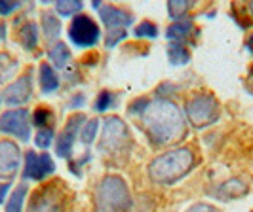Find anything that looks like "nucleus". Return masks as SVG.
Masks as SVG:
<instances>
[{
    "label": "nucleus",
    "mask_w": 253,
    "mask_h": 212,
    "mask_svg": "<svg viewBox=\"0 0 253 212\" xmlns=\"http://www.w3.org/2000/svg\"><path fill=\"white\" fill-rule=\"evenodd\" d=\"M143 123L154 144H168L185 133V120L177 104L168 99L151 100L143 112Z\"/></svg>",
    "instance_id": "f257e3e1"
},
{
    "label": "nucleus",
    "mask_w": 253,
    "mask_h": 212,
    "mask_svg": "<svg viewBox=\"0 0 253 212\" xmlns=\"http://www.w3.org/2000/svg\"><path fill=\"white\" fill-rule=\"evenodd\" d=\"M194 163V155L189 148H179V150L166 151L164 155L156 157L149 165V176L152 182L171 186L175 184L181 176H185L190 171Z\"/></svg>",
    "instance_id": "f03ea898"
},
{
    "label": "nucleus",
    "mask_w": 253,
    "mask_h": 212,
    "mask_svg": "<svg viewBox=\"0 0 253 212\" xmlns=\"http://www.w3.org/2000/svg\"><path fill=\"white\" fill-rule=\"evenodd\" d=\"M129 191L120 176H105L95 189L97 212H127Z\"/></svg>",
    "instance_id": "7ed1b4c3"
},
{
    "label": "nucleus",
    "mask_w": 253,
    "mask_h": 212,
    "mask_svg": "<svg viewBox=\"0 0 253 212\" xmlns=\"http://www.w3.org/2000/svg\"><path fill=\"white\" fill-rule=\"evenodd\" d=\"M219 114H221L219 102L213 95H208V93L192 97L187 104V116L194 127H206V125L215 123Z\"/></svg>",
    "instance_id": "20e7f679"
},
{
    "label": "nucleus",
    "mask_w": 253,
    "mask_h": 212,
    "mask_svg": "<svg viewBox=\"0 0 253 212\" xmlns=\"http://www.w3.org/2000/svg\"><path fill=\"white\" fill-rule=\"evenodd\" d=\"M129 146V133H127L126 123L116 118V116H111L105 120L103 123V142L101 148L109 151H122L124 148Z\"/></svg>",
    "instance_id": "39448f33"
},
{
    "label": "nucleus",
    "mask_w": 253,
    "mask_h": 212,
    "mask_svg": "<svg viewBox=\"0 0 253 212\" xmlns=\"http://www.w3.org/2000/svg\"><path fill=\"white\" fill-rule=\"evenodd\" d=\"M69 38L78 48H91L99 40V27L88 15H76L69 27Z\"/></svg>",
    "instance_id": "423d86ee"
},
{
    "label": "nucleus",
    "mask_w": 253,
    "mask_h": 212,
    "mask_svg": "<svg viewBox=\"0 0 253 212\" xmlns=\"http://www.w3.org/2000/svg\"><path fill=\"white\" fill-rule=\"evenodd\" d=\"M0 131L13 135L19 140H29L31 137V123H29V110L15 108L0 116Z\"/></svg>",
    "instance_id": "0eeeda50"
},
{
    "label": "nucleus",
    "mask_w": 253,
    "mask_h": 212,
    "mask_svg": "<svg viewBox=\"0 0 253 212\" xmlns=\"http://www.w3.org/2000/svg\"><path fill=\"white\" fill-rule=\"evenodd\" d=\"M29 212H63V195L59 187L50 186L40 189L31 201Z\"/></svg>",
    "instance_id": "6e6552de"
},
{
    "label": "nucleus",
    "mask_w": 253,
    "mask_h": 212,
    "mask_svg": "<svg viewBox=\"0 0 253 212\" xmlns=\"http://www.w3.org/2000/svg\"><path fill=\"white\" fill-rule=\"evenodd\" d=\"M55 165L51 161L48 153H35V151H27L25 155V173L23 176L29 180H42L48 175L53 173Z\"/></svg>",
    "instance_id": "1a4fd4ad"
},
{
    "label": "nucleus",
    "mask_w": 253,
    "mask_h": 212,
    "mask_svg": "<svg viewBox=\"0 0 253 212\" xmlns=\"http://www.w3.org/2000/svg\"><path fill=\"white\" fill-rule=\"evenodd\" d=\"M21 161V150L17 148V144H13L10 140H2L0 142V176L8 178L13 176L19 169Z\"/></svg>",
    "instance_id": "9d476101"
},
{
    "label": "nucleus",
    "mask_w": 253,
    "mask_h": 212,
    "mask_svg": "<svg viewBox=\"0 0 253 212\" xmlns=\"http://www.w3.org/2000/svg\"><path fill=\"white\" fill-rule=\"evenodd\" d=\"M31 99V76H21L17 82H13L12 86H8L4 91V100L8 106L15 104H23Z\"/></svg>",
    "instance_id": "9b49d317"
},
{
    "label": "nucleus",
    "mask_w": 253,
    "mask_h": 212,
    "mask_svg": "<svg viewBox=\"0 0 253 212\" xmlns=\"http://www.w3.org/2000/svg\"><path fill=\"white\" fill-rule=\"evenodd\" d=\"M86 118L82 116V114H78L76 118H73L67 127L63 129V133L59 135L57 138V146H55V150H57V155L59 157H69V153L73 150V144H75V137L76 133H78V127H80V121H84Z\"/></svg>",
    "instance_id": "f8f14e48"
},
{
    "label": "nucleus",
    "mask_w": 253,
    "mask_h": 212,
    "mask_svg": "<svg viewBox=\"0 0 253 212\" xmlns=\"http://www.w3.org/2000/svg\"><path fill=\"white\" fill-rule=\"evenodd\" d=\"M99 13H101L103 23L109 27V30L111 29H124V27L131 25V21H133V17L127 12H122V10L109 6V4L103 6V8L99 6Z\"/></svg>",
    "instance_id": "ddd939ff"
},
{
    "label": "nucleus",
    "mask_w": 253,
    "mask_h": 212,
    "mask_svg": "<svg viewBox=\"0 0 253 212\" xmlns=\"http://www.w3.org/2000/svg\"><path fill=\"white\" fill-rule=\"evenodd\" d=\"M246 193H248V184H244V180H240V178H230L227 182H223L215 191V195L221 201L238 199Z\"/></svg>",
    "instance_id": "4468645a"
},
{
    "label": "nucleus",
    "mask_w": 253,
    "mask_h": 212,
    "mask_svg": "<svg viewBox=\"0 0 253 212\" xmlns=\"http://www.w3.org/2000/svg\"><path fill=\"white\" fill-rule=\"evenodd\" d=\"M190 32H192V21L181 19L177 23L168 27L166 36L169 38V40H173V42H177V44H181V42H185V40L190 36Z\"/></svg>",
    "instance_id": "2eb2a0df"
},
{
    "label": "nucleus",
    "mask_w": 253,
    "mask_h": 212,
    "mask_svg": "<svg viewBox=\"0 0 253 212\" xmlns=\"http://www.w3.org/2000/svg\"><path fill=\"white\" fill-rule=\"evenodd\" d=\"M40 86H42V91L44 93H53L55 89L59 88V80H57V74L53 72L50 64H42L40 66Z\"/></svg>",
    "instance_id": "dca6fc26"
},
{
    "label": "nucleus",
    "mask_w": 253,
    "mask_h": 212,
    "mask_svg": "<svg viewBox=\"0 0 253 212\" xmlns=\"http://www.w3.org/2000/svg\"><path fill=\"white\" fill-rule=\"evenodd\" d=\"M168 59L171 64H187L190 61V53L187 51V48L183 44L171 42L168 46Z\"/></svg>",
    "instance_id": "f3484780"
},
{
    "label": "nucleus",
    "mask_w": 253,
    "mask_h": 212,
    "mask_svg": "<svg viewBox=\"0 0 253 212\" xmlns=\"http://www.w3.org/2000/svg\"><path fill=\"white\" fill-rule=\"evenodd\" d=\"M50 59L55 62L59 68L65 70V68L69 66V62H71V51H69V48L65 46L63 42H59V44H55L50 50Z\"/></svg>",
    "instance_id": "a211bd4d"
},
{
    "label": "nucleus",
    "mask_w": 253,
    "mask_h": 212,
    "mask_svg": "<svg viewBox=\"0 0 253 212\" xmlns=\"http://www.w3.org/2000/svg\"><path fill=\"white\" fill-rule=\"evenodd\" d=\"M27 197V186L25 184H19V186L13 189L12 197L6 205V212H21L23 211V203Z\"/></svg>",
    "instance_id": "6ab92c4d"
},
{
    "label": "nucleus",
    "mask_w": 253,
    "mask_h": 212,
    "mask_svg": "<svg viewBox=\"0 0 253 212\" xmlns=\"http://www.w3.org/2000/svg\"><path fill=\"white\" fill-rule=\"evenodd\" d=\"M190 6L192 4H190L189 0H171V2H168V13H169L171 19H179L181 21V17L189 12Z\"/></svg>",
    "instance_id": "aec40b11"
},
{
    "label": "nucleus",
    "mask_w": 253,
    "mask_h": 212,
    "mask_svg": "<svg viewBox=\"0 0 253 212\" xmlns=\"http://www.w3.org/2000/svg\"><path fill=\"white\" fill-rule=\"evenodd\" d=\"M21 42L27 50H33L38 42V32H37V25L35 23H27L23 29H21Z\"/></svg>",
    "instance_id": "412c9836"
},
{
    "label": "nucleus",
    "mask_w": 253,
    "mask_h": 212,
    "mask_svg": "<svg viewBox=\"0 0 253 212\" xmlns=\"http://www.w3.org/2000/svg\"><path fill=\"white\" fill-rule=\"evenodd\" d=\"M42 27H44V32L46 38H55L59 36V30H61V23L57 17H53L51 13H46L44 19H42Z\"/></svg>",
    "instance_id": "4be33fe9"
},
{
    "label": "nucleus",
    "mask_w": 253,
    "mask_h": 212,
    "mask_svg": "<svg viewBox=\"0 0 253 212\" xmlns=\"http://www.w3.org/2000/svg\"><path fill=\"white\" fill-rule=\"evenodd\" d=\"M82 6L84 4L78 0H63V2H57V12H59V15L69 17V15H75L76 12H80Z\"/></svg>",
    "instance_id": "5701e85b"
},
{
    "label": "nucleus",
    "mask_w": 253,
    "mask_h": 212,
    "mask_svg": "<svg viewBox=\"0 0 253 212\" xmlns=\"http://www.w3.org/2000/svg\"><path fill=\"white\" fill-rule=\"evenodd\" d=\"M97 127H99V121H97V120H89L88 123L82 127V131H80V140H82L84 144H89V142L95 138Z\"/></svg>",
    "instance_id": "b1692460"
},
{
    "label": "nucleus",
    "mask_w": 253,
    "mask_h": 212,
    "mask_svg": "<svg viewBox=\"0 0 253 212\" xmlns=\"http://www.w3.org/2000/svg\"><path fill=\"white\" fill-rule=\"evenodd\" d=\"M135 36L137 38H156L158 36V29L152 25L151 21H143L141 25L135 27Z\"/></svg>",
    "instance_id": "393cba45"
},
{
    "label": "nucleus",
    "mask_w": 253,
    "mask_h": 212,
    "mask_svg": "<svg viewBox=\"0 0 253 212\" xmlns=\"http://www.w3.org/2000/svg\"><path fill=\"white\" fill-rule=\"evenodd\" d=\"M126 38V30L124 29H111L109 32H107V40H105V44H107V48H114L120 40H124Z\"/></svg>",
    "instance_id": "a878e982"
},
{
    "label": "nucleus",
    "mask_w": 253,
    "mask_h": 212,
    "mask_svg": "<svg viewBox=\"0 0 253 212\" xmlns=\"http://www.w3.org/2000/svg\"><path fill=\"white\" fill-rule=\"evenodd\" d=\"M51 138H53V131L48 127V129H40V131H38L37 140H35V142H37L38 148H44V150H46V148L51 144Z\"/></svg>",
    "instance_id": "bb28decb"
},
{
    "label": "nucleus",
    "mask_w": 253,
    "mask_h": 212,
    "mask_svg": "<svg viewBox=\"0 0 253 212\" xmlns=\"http://www.w3.org/2000/svg\"><path fill=\"white\" fill-rule=\"evenodd\" d=\"M111 104H113V93L103 91L101 95L97 97V100H95V110L97 112H105L107 108H111Z\"/></svg>",
    "instance_id": "cd10ccee"
},
{
    "label": "nucleus",
    "mask_w": 253,
    "mask_h": 212,
    "mask_svg": "<svg viewBox=\"0 0 253 212\" xmlns=\"http://www.w3.org/2000/svg\"><path fill=\"white\" fill-rule=\"evenodd\" d=\"M51 114L48 110H44V108H38L37 112H35V118H33V121L38 125V127H42V125H46L50 121Z\"/></svg>",
    "instance_id": "c85d7f7f"
},
{
    "label": "nucleus",
    "mask_w": 253,
    "mask_h": 212,
    "mask_svg": "<svg viewBox=\"0 0 253 212\" xmlns=\"http://www.w3.org/2000/svg\"><path fill=\"white\" fill-rule=\"evenodd\" d=\"M151 104V100L149 99H137L135 102H131V106H129V112L131 114H141L143 110H147V106Z\"/></svg>",
    "instance_id": "c756f323"
},
{
    "label": "nucleus",
    "mask_w": 253,
    "mask_h": 212,
    "mask_svg": "<svg viewBox=\"0 0 253 212\" xmlns=\"http://www.w3.org/2000/svg\"><path fill=\"white\" fill-rule=\"evenodd\" d=\"M19 8V2H8V0H0V15H8L13 10Z\"/></svg>",
    "instance_id": "7c9ffc66"
},
{
    "label": "nucleus",
    "mask_w": 253,
    "mask_h": 212,
    "mask_svg": "<svg viewBox=\"0 0 253 212\" xmlns=\"http://www.w3.org/2000/svg\"><path fill=\"white\" fill-rule=\"evenodd\" d=\"M187 212H217L213 207H210V205H206V203H198V205H194V207H190Z\"/></svg>",
    "instance_id": "2f4dec72"
},
{
    "label": "nucleus",
    "mask_w": 253,
    "mask_h": 212,
    "mask_svg": "<svg viewBox=\"0 0 253 212\" xmlns=\"http://www.w3.org/2000/svg\"><path fill=\"white\" fill-rule=\"evenodd\" d=\"M10 187H12L10 184H0V203L6 199V193L10 191Z\"/></svg>",
    "instance_id": "473e14b6"
},
{
    "label": "nucleus",
    "mask_w": 253,
    "mask_h": 212,
    "mask_svg": "<svg viewBox=\"0 0 253 212\" xmlns=\"http://www.w3.org/2000/svg\"><path fill=\"white\" fill-rule=\"evenodd\" d=\"M248 48H250V51L253 53V34L250 38H248Z\"/></svg>",
    "instance_id": "72a5a7b5"
},
{
    "label": "nucleus",
    "mask_w": 253,
    "mask_h": 212,
    "mask_svg": "<svg viewBox=\"0 0 253 212\" xmlns=\"http://www.w3.org/2000/svg\"><path fill=\"white\" fill-rule=\"evenodd\" d=\"M2 38H4V27L0 25V40H2Z\"/></svg>",
    "instance_id": "f704fd0d"
},
{
    "label": "nucleus",
    "mask_w": 253,
    "mask_h": 212,
    "mask_svg": "<svg viewBox=\"0 0 253 212\" xmlns=\"http://www.w3.org/2000/svg\"><path fill=\"white\" fill-rule=\"evenodd\" d=\"M252 12H253V2H252Z\"/></svg>",
    "instance_id": "c9c22d12"
}]
</instances>
